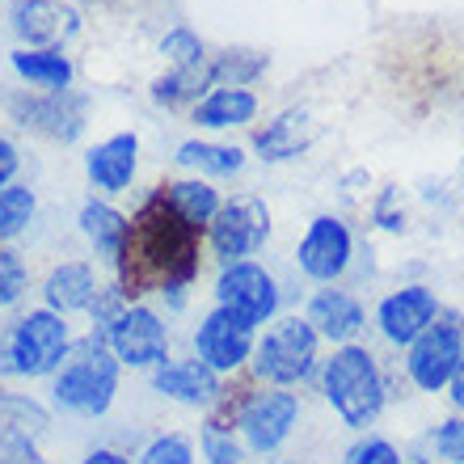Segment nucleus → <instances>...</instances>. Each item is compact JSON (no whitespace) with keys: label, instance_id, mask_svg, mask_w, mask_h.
I'll list each match as a JSON object with an SVG mask.
<instances>
[{"label":"nucleus","instance_id":"obj_1","mask_svg":"<svg viewBox=\"0 0 464 464\" xmlns=\"http://www.w3.org/2000/svg\"><path fill=\"white\" fill-rule=\"evenodd\" d=\"M198 249H203V228L186 220L173 208L169 190L157 186L127 220V237L114 257L119 287L127 300L165 295L173 308H182L186 287L198 279Z\"/></svg>","mask_w":464,"mask_h":464},{"label":"nucleus","instance_id":"obj_2","mask_svg":"<svg viewBox=\"0 0 464 464\" xmlns=\"http://www.w3.org/2000/svg\"><path fill=\"white\" fill-rule=\"evenodd\" d=\"M321 392L343 427L367 430L376 427L389 405V376L372 346H334L330 359H321Z\"/></svg>","mask_w":464,"mask_h":464},{"label":"nucleus","instance_id":"obj_3","mask_svg":"<svg viewBox=\"0 0 464 464\" xmlns=\"http://www.w3.org/2000/svg\"><path fill=\"white\" fill-rule=\"evenodd\" d=\"M119 376H122V363L106 346V334L89 330L85 338H76L63 367L51 376V397L68 414L106 418L114 397H119Z\"/></svg>","mask_w":464,"mask_h":464},{"label":"nucleus","instance_id":"obj_4","mask_svg":"<svg viewBox=\"0 0 464 464\" xmlns=\"http://www.w3.org/2000/svg\"><path fill=\"white\" fill-rule=\"evenodd\" d=\"M216 418L237 430V440L245 443L249 456H275L295 435V427H300L304 401H300L295 389L262 384V389H249L245 397H237V405Z\"/></svg>","mask_w":464,"mask_h":464},{"label":"nucleus","instance_id":"obj_5","mask_svg":"<svg viewBox=\"0 0 464 464\" xmlns=\"http://www.w3.org/2000/svg\"><path fill=\"white\" fill-rule=\"evenodd\" d=\"M254 367L257 384L275 389H295L321 372V338L308 325V317H275L254 343Z\"/></svg>","mask_w":464,"mask_h":464},{"label":"nucleus","instance_id":"obj_6","mask_svg":"<svg viewBox=\"0 0 464 464\" xmlns=\"http://www.w3.org/2000/svg\"><path fill=\"white\" fill-rule=\"evenodd\" d=\"M464 351V313L443 308L414 343L405 346V376L418 392H448Z\"/></svg>","mask_w":464,"mask_h":464},{"label":"nucleus","instance_id":"obj_7","mask_svg":"<svg viewBox=\"0 0 464 464\" xmlns=\"http://www.w3.org/2000/svg\"><path fill=\"white\" fill-rule=\"evenodd\" d=\"M72 325L68 317L51 313V308H30L17 325L9 330V359L13 376H55L72 351Z\"/></svg>","mask_w":464,"mask_h":464},{"label":"nucleus","instance_id":"obj_8","mask_svg":"<svg viewBox=\"0 0 464 464\" xmlns=\"http://www.w3.org/2000/svg\"><path fill=\"white\" fill-rule=\"evenodd\" d=\"M9 114L17 127L55 140V144H76L89 122V98L76 89H47V93H17L9 98Z\"/></svg>","mask_w":464,"mask_h":464},{"label":"nucleus","instance_id":"obj_9","mask_svg":"<svg viewBox=\"0 0 464 464\" xmlns=\"http://www.w3.org/2000/svg\"><path fill=\"white\" fill-rule=\"evenodd\" d=\"M208 241H211V254L220 257L224 266L249 262V257L270 241V208L257 195L228 198V203L216 211V220L208 224Z\"/></svg>","mask_w":464,"mask_h":464},{"label":"nucleus","instance_id":"obj_10","mask_svg":"<svg viewBox=\"0 0 464 464\" xmlns=\"http://www.w3.org/2000/svg\"><path fill=\"white\" fill-rule=\"evenodd\" d=\"M216 308H228L249 325H270L279 317V283L262 262H232L216 275Z\"/></svg>","mask_w":464,"mask_h":464},{"label":"nucleus","instance_id":"obj_11","mask_svg":"<svg viewBox=\"0 0 464 464\" xmlns=\"http://www.w3.org/2000/svg\"><path fill=\"white\" fill-rule=\"evenodd\" d=\"M106 334V346L114 351L122 367H140V372H157L169 359V325L157 308L127 304Z\"/></svg>","mask_w":464,"mask_h":464},{"label":"nucleus","instance_id":"obj_12","mask_svg":"<svg viewBox=\"0 0 464 464\" xmlns=\"http://www.w3.org/2000/svg\"><path fill=\"white\" fill-rule=\"evenodd\" d=\"M257 330L228 308H211L195 330V359L208 363L216 376H237L254 359Z\"/></svg>","mask_w":464,"mask_h":464},{"label":"nucleus","instance_id":"obj_13","mask_svg":"<svg viewBox=\"0 0 464 464\" xmlns=\"http://www.w3.org/2000/svg\"><path fill=\"white\" fill-rule=\"evenodd\" d=\"M354 254V237L338 216H317V220L304 228L300 245H295V266L304 270L313 283H338L351 266Z\"/></svg>","mask_w":464,"mask_h":464},{"label":"nucleus","instance_id":"obj_14","mask_svg":"<svg viewBox=\"0 0 464 464\" xmlns=\"http://www.w3.org/2000/svg\"><path fill=\"white\" fill-rule=\"evenodd\" d=\"M440 313H443V304H440V295H435V287H427V283H405V287L389 292L376 304V330L384 343L410 346Z\"/></svg>","mask_w":464,"mask_h":464},{"label":"nucleus","instance_id":"obj_15","mask_svg":"<svg viewBox=\"0 0 464 464\" xmlns=\"http://www.w3.org/2000/svg\"><path fill=\"white\" fill-rule=\"evenodd\" d=\"M152 392H160L165 401L190 405V410H216V401L224 397V376H216L198 359H165L152 372Z\"/></svg>","mask_w":464,"mask_h":464},{"label":"nucleus","instance_id":"obj_16","mask_svg":"<svg viewBox=\"0 0 464 464\" xmlns=\"http://www.w3.org/2000/svg\"><path fill=\"white\" fill-rule=\"evenodd\" d=\"M304 317L317 330L321 343H334V346H351L359 338V330L367 325V313L359 304V295L346 292V287H334V283L313 292Z\"/></svg>","mask_w":464,"mask_h":464},{"label":"nucleus","instance_id":"obj_17","mask_svg":"<svg viewBox=\"0 0 464 464\" xmlns=\"http://www.w3.org/2000/svg\"><path fill=\"white\" fill-rule=\"evenodd\" d=\"M9 25L30 47H55L81 30V13L60 5V0H13Z\"/></svg>","mask_w":464,"mask_h":464},{"label":"nucleus","instance_id":"obj_18","mask_svg":"<svg viewBox=\"0 0 464 464\" xmlns=\"http://www.w3.org/2000/svg\"><path fill=\"white\" fill-rule=\"evenodd\" d=\"M317 135H321V122L313 119V111H308V106H292V111L275 114L266 127H257L254 152L262 160H275V165H279V160H295L300 152H308Z\"/></svg>","mask_w":464,"mask_h":464},{"label":"nucleus","instance_id":"obj_19","mask_svg":"<svg viewBox=\"0 0 464 464\" xmlns=\"http://www.w3.org/2000/svg\"><path fill=\"white\" fill-rule=\"evenodd\" d=\"M135 169H140V140H135V131H119L111 140H102L98 148H89L85 157L89 182L98 186L102 195L127 190L135 182Z\"/></svg>","mask_w":464,"mask_h":464},{"label":"nucleus","instance_id":"obj_20","mask_svg":"<svg viewBox=\"0 0 464 464\" xmlns=\"http://www.w3.org/2000/svg\"><path fill=\"white\" fill-rule=\"evenodd\" d=\"M98 270L89 262H60L51 266V275L43 279V308L72 317V313H89L93 295H98Z\"/></svg>","mask_w":464,"mask_h":464},{"label":"nucleus","instance_id":"obj_21","mask_svg":"<svg viewBox=\"0 0 464 464\" xmlns=\"http://www.w3.org/2000/svg\"><path fill=\"white\" fill-rule=\"evenodd\" d=\"M76 224L85 232V241L93 245V254L114 266V257H119V249H122V237H127V216H122L119 208H111L106 198H85Z\"/></svg>","mask_w":464,"mask_h":464},{"label":"nucleus","instance_id":"obj_22","mask_svg":"<svg viewBox=\"0 0 464 464\" xmlns=\"http://www.w3.org/2000/svg\"><path fill=\"white\" fill-rule=\"evenodd\" d=\"M13 72L43 89H68L72 85V60L60 47H17L13 51Z\"/></svg>","mask_w":464,"mask_h":464},{"label":"nucleus","instance_id":"obj_23","mask_svg":"<svg viewBox=\"0 0 464 464\" xmlns=\"http://www.w3.org/2000/svg\"><path fill=\"white\" fill-rule=\"evenodd\" d=\"M257 114V98L249 89H211L208 98L195 102V122L208 131H224V127H241Z\"/></svg>","mask_w":464,"mask_h":464},{"label":"nucleus","instance_id":"obj_24","mask_svg":"<svg viewBox=\"0 0 464 464\" xmlns=\"http://www.w3.org/2000/svg\"><path fill=\"white\" fill-rule=\"evenodd\" d=\"M270 55L262 51H220V55H208V85L211 89H245L249 81L266 72Z\"/></svg>","mask_w":464,"mask_h":464},{"label":"nucleus","instance_id":"obj_25","mask_svg":"<svg viewBox=\"0 0 464 464\" xmlns=\"http://www.w3.org/2000/svg\"><path fill=\"white\" fill-rule=\"evenodd\" d=\"M178 160L190 165L198 173H211V178H232V173L245 169V152L232 144H211V140H186L178 144Z\"/></svg>","mask_w":464,"mask_h":464},{"label":"nucleus","instance_id":"obj_26","mask_svg":"<svg viewBox=\"0 0 464 464\" xmlns=\"http://www.w3.org/2000/svg\"><path fill=\"white\" fill-rule=\"evenodd\" d=\"M165 190H169L173 208L182 211L190 224H198V228H208V224L216 220V211L224 208L220 190L211 182H203V178H182V182H169Z\"/></svg>","mask_w":464,"mask_h":464},{"label":"nucleus","instance_id":"obj_27","mask_svg":"<svg viewBox=\"0 0 464 464\" xmlns=\"http://www.w3.org/2000/svg\"><path fill=\"white\" fill-rule=\"evenodd\" d=\"M0 422L5 427H17L22 435L38 440V435H47L51 430V410L34 397H25V392H0Z\"/></svg>","mask_w":464,"mask_h":464},{"label":"nucleus","instance_id":"obj_28","mask_svg":"<svg viewBox=\"0 0 464 464\" xmlns=\"http://www.w3.org/2000/svg\"><path fill=\"white\" fill-rule=\"evenodd\" d=\"M208 85V60L198 63V68H173L169 76H157L152 81V102H160V106H182V102H198V93Z\"/></svg>","mask_w":464,"mask_h":464},{"label":"nucleus","instance_id":"obj_29","mask_svg":"<svg viewBox=\"0 0 464 464\" xmlns=\"http://www.w3.org/2000/svg\"><path fill=\"white\" fill-rule=\"evenodd\" d=\"M38 211V198L30 186L22 182H9L5 190H0V245H9L13 237H22L25 228H30V220H34Z\"/></svg>","mask_w":464,"mask_h":464},{"label":"nucleus","instance_id":"obj_30","mask_svg":"<svg viewBox=\"0 0 464 464\" xmlns=\"http://www.w3.org/2000/svg\"><path fill=\"white\" fill-rule=\"evenodd\" d=\"M198 448H203L208 464H254V456L245 452V443L237 440V430H232L228 422H220L216 414L198 430Z\"/></svg>","mask_w":464,"mask_h":464},{"label":"nucleus","instance_id":"obj_31","mask_svg":"<svg viewBox=\"0 0 464 464\" xmlns=\"http://www.w3.org/2000/svg\"><path fill=\"white\" fill-rule=\"evenodd\" d=\"M135 464H195V440L186 430H165V435L144 443Z\"/></svg>","mask_w":464,"mask_h":464},{"label":"nucleus","instance_id":"obj_32","mask_svg":"<svg viewBox=\"0 0 464 464\" xmlns=\"http://www.w3.org/2000/svg\"><path fill=\"white\" fill-rule=\"evenodd\" d=\"M160 55H165L173 68H198V63L208 60V47H203V38H198L190 25H173L169 34L160 38Z\"/></svg>","mask_w":464,"mask_h":464},{"label":"nucleus","instance_id":"obj_33","mask_svg":"<svg viewBox=\"0 0 464 464\" xmlns=\"http://www.w3.org/2000/svg\"><path fill=\"white\" fill-rule=\"evenodd\" d=\"M30 287V270H25L22 254L0 245V308H13Z\"/></svg>","mask_w":464,"mask_h":464},{"label":"nucleus","instance_id":"obj_34","mask_svg":"<svg viewBox=\"0 0 464 464\" xmlns=\"http://www.w3.org/2000/svg\"><path fill=\"white\" fill-rule=\"evenodd\" d=\"M430 448H435V464H456L464 460V414H448L440 427L430 430Z\"/></svg>","mask_w":464,"mask_h":464},{"label":"nucleus","instance_id":"obj_35","mask_svg":"<svg viewBox=\"0 0 464 464\" xmlns=\"http://www.w3.org/2000/svg\"><path fill=\"white\" fill-rule=\"evenodd\" d=\"M0 464H55V460L43 456L38 440H30V435H22L17 427H5V422H0Z\"/></svg>","mask_w":464,"mask_h":464},{"label":"nucleus","instance_id":"obj_36","mask_svg":"<svg viewBox=\"0 0 464 464\" xmlns=\"http://www.w3.org/2000/svg\"><path fill=\"white\" fill-rule=\"evenodd\" d=\"M131 304L127 300V292H122L119 283H102L98 295H93V304H89V317H93V330H111L114 321H119V313Z\"/></svg>","mask_w":464,"mask_h":464},{"label":"nucleus","instance_id":"obj_37","mask_svg":"<svg viewBox=\"0 0 464 464\" xmlns=\"http://www.w3.org/2000/svg\"><path fill=\"white\" fill-rule=\"evenodd\" d=\"M346 464H405V456L397 452V443L384 440V435H363L346 452Z\"/></svg>","mask_w":464,"mask_h":464},{"label":"nucleus","instance_id":"obj_38","mask_svg":"<svg viewBox=\"0 0 464 464\" xmlns=\"http://www.w3.org/2000/svg\"><path fill=\"white\" fill-rule=\"evenodd\" d=\"M392 203H397V186H384V190H380V198H376V220H380V228L401 232L405 228V211H397Z\"/></svg>","mask_w":464,"mask_h":464},{"label":"nucleus","instance_id":"obj_39","mask_svg":"<svg viewBox=\"0 0 464 464\" xmlns=\"http://www.w3.org/2000/svg\"><path fill=\"white\" fill-rule=\"evenodd\" d=\"M17 165H22V157H17V148L0 135V190L13 182V173H17Z\"/></svg>","mask_w":464,"mask_h":464},{"label":"nucleus","instance_id":"obj_40","mask_svg":"<svg viewBox=\"0 0 464 464\" xmlns=\"http://www.w3.org/2000/svg\"><path fill=\"white\" fill-rule=\"evenodd\" d=\"M448 401H452L456 414H464V351H460V363L452 372V384H448Z\"/></svg>","mask_w":464,"mask_h":464},{"label":"nucleus","instance_id":"obj_41","mask_svg":"<svg viewBox=\"0 0 464 464\" xmlns=\"http://www.w3.org/2000/svg\"><path fill=\"white\" fill-rule=\"evenodd\" d=\"M81 464H135V460H131V456H122L119 448H93V452H89Z\"/></svg>","mask_w":464,"mask_h":464},{"label":"nucleus","instance_id":"obj_42","mask_svg":"<svg viewBox=\"0 0 464 464\" xmlns=\"http://www.w3.org/2000/svg\"><path fill=\"white\" fill-rule=\"evenodd\" d=\"M0 376H13V359H9V334H0Z\"/></svg>","mask_w":464,"mask_h":464},{"label":"nucleus","instance_id":"obj_43","mask_svg":"<svg viewBox=\"0 0 464 464\" xmlns=\"http://www.w3.org/2000/svg\"><path fill=\"white\" fill-rule=\"evenodd\" d=\"M405 464H435L430 456H405Z\"/></svg>","mask_w":464,"mask_h":464},{"label":"nucleus","instance_id":"obj_44","mask_svg":"<svg viewBox=\"0 0 464 464\" xmlns=\"http://www.w3.org/2000/svg\"><path fill=\"white\" fill-rule=\"evenodd\" d=\"M283 464H313V460H283Z\"/></svg>","mask_w":464,"mask_h":464},{"label":"nucleus","instance_id":"obj_45","mask_svg":"<svg viewBox=\"0 0 464 464\" xmlns=\"http://www.w3.org/2000/svg\"><path fill=\"white\" fill-rule=\"evenodd\" d=\"M456 464H464V460H456Z\"/></svg>","mask_w":464,"mask_h":464}]
</instances>
